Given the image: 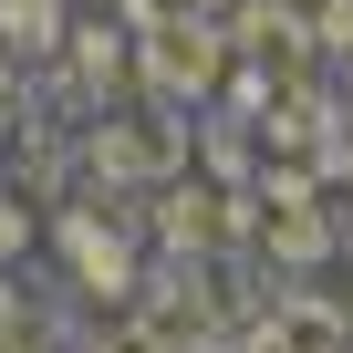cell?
I'll return each instance as SVG.
<instances>
[{
	"instance_id": "obj_4",
	"label": "cell",
	"mask_w": 353,
	"mask_h": 353,
	"mask_svg": "<svg viewBox=\"0 0 353 353\" xmlns=\"http://www.w3.org/2000/svg\"><path fill=\"white\" fill-rule=\"evenodd\" d=\"M73 281L114 301V291L135 281V250H125V239H94V229H73Z\"/></svg>"
},
{
	"instance_id": "obj_1",
	"label": "cell",
	"mask_w": 353,
	"mask_h": 353,
	"mask_svg": "<svg viewBox=\"0 0 353 353\" xmlns=\"http://www.w3.org/2000/svg\"><path fill=\"white\" fill-rule=\"evenodd\" d=\"M208 73H219V42L198 32V11H188V21H145V83H156V94H176V83L198 94Z\"/></svg>"
},
{
	"instance_id": "obj_3",
	"label": "cell",
	"mask_w": 353,
	"mask_h": 353,
	"mask_svg": "<svg viewBox=\"0 0 353 353\" xmlns=\"http://www.w3.org/2000/svg\"><path fill=\"white\" fill-rule=\"evenodd\" d=\"M0 42L21 63H52L63 52V0H0Z\"/></svg>"
},
{
	"instance_id": "obj_2",
	"label": "cell",
	"mask_w": 353,
	"mask_h": 353,
	"mask_svg": "<svg viewBox=\"0 0 353 353\" xmlns=\"http://www.w3.org/2000/svg\"><path fill=\"white\" fill-rule=\"evenodd\" d=\"M229 229H239L229 188H176V198H166V239H176V250H219Z\"/></svg>"
},
{
	"instance_id": "obj_5",
	"label": "cell",
	"mask_w": 353,
	"mask_h": 353,
	"mask_svg": "<svg viewBox=\"0 0 353 353\" xmlns=\"http://www.w3.org/2000/svg\"><path fill=\"white\" fill-rule=\"evenodd\" d=\"M104 353H166V343H156V332H145V322H125V332H114V343H104Z\"/></svg>"
}]
</instances>
